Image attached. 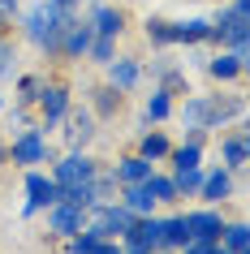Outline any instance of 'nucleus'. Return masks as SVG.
I'll list each match as a JSON object with an SVG mask.
<instances>
[{
  "mask_svg": "<svg viewBox=\"0 0 250 254\" xmlns=\"http://www.w3.org/2000/svg\"><path fill=\"white\" fill-rule=\"evenodd\" d=\"M65 17L52 0H30V4H22V17H17V43H30L35 52L43 56V61H52V65H61V26H65Z\"/></svg>",
  "mask_w": 250,
  "mask_h": 254,
  "instance_id": "f257e3e1",
  "label": "nucleus"
},
{
  "mask_svg": "<svg viewBox=\"0 0 250 254\" xmlns=\"http://www.w3.org/2000/svg\"><path fill=\"white\" fill-rule=\"evenodd\" d=\"M246 9H250V0H220V9L211 13L207 48H224V52H242V56H250Z\"/></svg>",
  "mask_w": 250,
  "mask_h": 254,
  "instance_id": "f03ea898",
  "label": "nucleus"
},
{
  "mask_svg": "<svg viewBox=\"0 0 250 254\" xmlns=\"http://www.w3.org/2000/svg\"><path fill=\"white\" fill-rule=\"evenodd\" d=\"M56 155H61V147L52 142V134H43L39 125H26L22 134L4 138V164H13L17 173L22 168H48Z\"/></svg>",
  "mask_w": 250,
  "mask_h": 254,
  "instance_id": "7ed1b4c3",
  "label": "nucleus"
},
{
  "mask_svg": "<svg viewBox=\"0 0 250 254\" xmlns=\"http://www.w3.org/2000/svg\"><path fill=\"white\" fill-rule=\"evenodd\" d=\"M74 108V86H69V78H61V73H48V82H43L39 99H35V125H39L43 134H56L61 129V121H65V112Z\"/></svg>",
  "mask_w": 250,
  "mask_h": 254,
  "instance_id": "20e7f679",
  "label": "nucleus"
},
{
  "mask_svg": "<svg viewBox=\"0 0 250 254\" xmlns=\"http://www.w3.org/2000/svg\"><path fill=\"white\" fill-rule=\"evenodd\" d=\"M56 198H61V186L52 181L48 168H22V207H17L22 220H35V215H39L43 207H52Z\"/></svg>",
  "mask_w": 250,
  "mask_h": 254,
  "instance_id": "39448f33",
  "label": "nucleus"
},
{
  "mask_svg": "<svg viewBox=\"0 0 250 254\" xmlns=\"http://www.w3.org/2000/svg\"><path fill=\"white\" fill-rule=\"evenodd\" d=\"M56 138H61V151H91L95 138H99V121L91 117V108H86V104L74 99V108L65 112L61 129H56Z\"/></svg>",
  "mask_w": 250,
  "mask_h": 254,
  "instance_id": "423d86ee",
  "label": "nucleus"
},
{
  "mask_svg": "<svg viewBox=\"0 0 250 254\" xmlns=\"http://www.w3.org/2000/svg\"><path fill=\"white\" fill-rule=\"evenodd\" d=\"M242 198V173H229L224 164H203V186H198L194 202H211V207H229Z\"/></svg>",
  "mask_w": 250,
  "mask_h": 254,
  "instance_id": "0eeeda50",
  "label": "nucleus"
},
{
  "mask_svg": "<svg viewBox=\"0 0 250 254\" xmlns=\"http://www.w3.org/2000/svg\"><path fill=\"white\" fill-rule=\"evenodd\" d=\"M82 13H86L91 30L104 35V39H125L130 35V9L117 4V0H91V4H82Z\"/></svg>",
  "mask_w": 250,
  "mask_h": 254,
  "instance_id": "6e6552de",
  "label": "nucleus"
},
{
  "mask_svg": "<svg viewBox=\"0 0 250 254\" xmlns=\"http://www.w3.org/2000/svg\"><path fill=\"white\" fill-rule=\"evenodd\" d=\"M143 78H151V86H164L168 95L181 99L185 91H194L190 86V69L181 61H168V52H151V61H143Z\"/></svg>",
  "mask_w": 250,
  "mask_h": 254,
  "instance_id": "1a4fd4ad",
  "label": "nucleus"
},
{
  "mask_svg": "<svg viewBox=\"0 0 250 254\" xmlns=\"http://www.w3.org/2000/svg\"><path fill=\"white\" fill-rule=\"evenodd\" d=\"M246 121V95L242 91H207V129L220 134L229 125H242Z\"/></svg>",
  "mask_w": 250,
  "mask_h": 254,
  "instance_id": "9d476101",
  "label": "nucleus"
},
{
  "mask_svg": "<svg viewBox=\"0 0 250 254\" xmlns=\"http://www.w3.org/2000/svg\"><path fill=\"white\" fill-rule=\"evenodd\" d=\"M95 168H99V160H95L91 151H61L52 164H48V173H52V181L61 190L65 186H82V181H91Z\"/></svg>",
  "mask_w": 250,
  "mask_h": 254,
  "instance_id": "9b49d317",
  "label": "nucleus"
},
{
  "mask_svg": "<svg viewBox=\"0 0 250 254\" xmlns=\"http://www.w3.org/2000/svg\"><path fill=\"white\" fill-rule=\"evenodd\" d=\"M216 138V155H220V164L229 168V173H246L250 164V138H246V121L242 125H229V129H220Z\"/></svg>",
  "mask_w": 250,
  "mask_h": 254,
  "instance_id": "f8f14e48",
  "label": "nucleus"
},
{
  "mask_svg": "<svg viewBox=\"0 0 250 254\" xmlns=\"http://www.w3.org/2000/svg\"><path fill=\"white\" fill-rule=\"evenodd\" d=\"M91 39H95V30L86 22V13H69L65 26H61V65H82Z\"/></svg>",
  "mask_w": 250,
  "mask_h": 254,
  "instance_id": "ddd939ff",
  "label": "nucleus"
},
{
  "mask_svg": "<svg viewBox=\"0 0 250 254\" xmlns=\"http://www.w3.org/2000/svg\"><path fill=\"white\" fill-rule=\"evenodd\" d=\"M39 215H43V233H48V241H65V237H74V233L86 228V211L69 207L65 198H56L52 207H43Z\"/></svg>",
  "mask_w": 250,
  "mask_h": 254,
  "instance_id": "4468645a",
  "label": "nucleus"
},
{
  "mask_svg": "<svg viewBox=\"0 0 250 254\" xmlns=\"http://www.w3.org/2000/svg\"><path fill=\"white\" fill-rule=\"evenodd\" d=\"M130 224H134V215L125 211L117 198H112V202H99V207L86 211V228H91L95 237H117L121 241L125 233H130Z\"/></svg>",
  "mask_w": 250,
  "mask_h": 254,
  "instance_id": "2eb2a0df",
  "label": "nucleus"
},
{
  "mask_svg": "<svg viewBox=\"0 0 250 254\" xmlns=\"http://www.w3.org/2000/svg\"><path fill=\"white\" fill-rule=\"evenodd\" d=\"M181 211H185L190 241H216L220 228H224V220H229V211H224V207H211V202H190V207H181Z\"/></svg>",
  "mask_w": 250,
  "mask_h": 254,
  "instance_id": "dca6fc26",
  "label": "nucleus"
},
{
  "mask_svg": "<svg viewBox=\"0 0 250 254\" xmlns=\"http://www.w3.org/2000/svg\"><path fill=\"white\" fill-rule=\"evenodd\" d=\"M104 82L112 86V91H121V95H134V91L147 82V78H143V56L117 52V56L104 65Z\"/></svg>",
  "mask_w": 250,
  "mask_h": 254,
  "instance_id": "f3484780",
  "label": "nucleus"
},
{
  "mask_svg": "<svg viewBox=\"0 0 250 254\" xmlns=\"http://www.w3.org/2000/svg\"><path fill=\"white\" fill-rule=\"evenodd\" d=\"M246 65H250V56L242 52H224V48H216V52L203 61V73H207L216 86H237V82L246 78Z\"/></svg>",
  "mask_w": 250,
  "mask_h": 254,
  "instance_id": "a211bd4d",
  "label": "nucleus"
},
{
  "mask_svg": "<svg viewBox=\"0 0 250 254\" xmlns=\"http://www.w3.org/2000/svg\"><path fill=\"white\" fill-rule=\"evenodd\" d=\"M82 104L91 108V117L99 121V125H108V121H117L121 112H125V95H121V91H112V86H108V82L99 78L95 86H86V99H82Z\"/></svg>",
  "mask_w": 250,
  "mask_h": 254,
  "instance_id": "6ab92c4d",
  "label": "nucleus"
},
{
  "mask_svg": "<svg viewBox=\"0 0 250 254\" xmlns=\"http://www.w3.org/2000/svg\"><path fill=\"white\" fill-rule=\"evenodd\" d=\"M160 164H151V160H143V155H138V151H121L117 160L108 164V173H112V181H117V190L121 186H143L147 177L156 173Z\"/></svg>",
  "mask_w": 250,
  "mask_h": 254,
  "instance_id": "aec40b11",
  "label": "nucleus"
},
{
  "mask_svg": "<svg viewBox=\"0 0 250 254\" xmlns=\"http://www.w3.org/2000/svg\"><path fill=\"white\" fill-rule=\"evenodd\" d=\"M211 35V17L190 13V17H172V48H207Z\"/></svg>",
  "mask_w": 250,
  "mask_h": 254,
  "instance_id": "412c9836",
  "label": "nucleus"
},
{
  "mask_svg": "<svg viewBox=\"0 0 250 254\" xmlns=\"http://www.w3.org/2000/svg\"><path fill=\"white\" fill-rule=\"evenodd\" d=\"M134 151H138L143 160H151V164H164L168 151H172V134L164 129V125H143L138 138H134Z\"/></svg>",
  "mask_w": 250,
  "mask_h": 254,
  "instance_id": "4be33fe9",
  "label": "nucleus"
},
{
  "mask_svg": "<svg viewBox=\"0 0 250 254\" xmlns=\"http://www.w3.org/2000/svg\"><path fill=\"white\" fill-rule=\"evenodd\" d=\"M185 241H190L185 211H181V207H164V211H160V250H164V254H177Z\"/></svg>",
  "mask_w": 250,
  "mask_h": 254,
  "instance_id": "5701e85b",
  "label": "nucleus"
},
{
  "mask_svg": "<svg viewBox=\"0 0 250 254\" xmlns=\"http://www.w3.org/2000/svg\"><path fill=\"white\" fill-rule=\"evenodd\" d=\"M121 246H134V250L156 254L160 250V211L156 215H134V224H130V233L121 237Z\"/></svg>",
  "mask_w": 250,
  "mask_h": 254,
  "instance_id": "b1692460",
  "label": "nucleus"
},
{
  "mask_svg": "<svg viewBox=\"0 0 250 254\" xmlns=\"http://www.w3.org/2000/svg\"><path fill=\"white\" fill-rule=\"evenodd\" d=\"M172 108H177V95H168L164 86H151L143 95V125H168Z\"/></svg>",
  "mask_w": 250,
  "mask_h": 254,
  "instance_id": "393cba45",
  "label": "nucleus"
},
{
  "mask_svg": "<svg viewBox=\"0 0 250 254\" xmlns=\"http://www.w3.org/2000/svg\"><path fill=\"white\" fill-rule=\"evenodd\" d=\"M43 82H48V69H22L9 86H13V104H26V108H35V99H39V91H43Z\"/></svg>",
  "mask_w": 250,
  "mask_h": 254,
  "instance_id": "a878e982",
  "label": "nucleus"
},
{
  "mask_svg": "<svg viewBox=\"0 0 250 254\" xmlns=\"http://www.w3.org/2000/svg\"><path fill=\"white\" fill-rule=\"evenodd\" d=\"M117 202H121L130 215H156V211H160V202L151 198L147 181H143V186H121V190H117Z\"/></svg>",
  "mask_w": 250,
  "mask_h": 254,
  "instance_id": "bb28decb",
  "label": "nucleus"
},
{
  "mask_svg": "<svg viewBox=\"0 0 250 254\" xmlns=\"http://www.w3.org/2000/svg\"><path fill=\"white\" fill-rule=\"evenodd\" d=\"M229 254H250V224L242 220V215H229L220 228V237H216Z\"/></svg>",
  "mask_w": 250,
  "mask_h": 254,
  "instance_id": "cd10ccee",
  "label": "nucleus"
},
{
  "mask_svg": "<svg viewBox=\"0 0 250 254\" xmlns=\"http://www.w3.org/2000/svg\"><path fill=\"white\" fill-rule=\"evenodd\" d=\"M143 39H147L151 52H172V17L151 13V17L143 22Z\"/></svg>",
  "mask_w": 250,
  "mask_h": 254,
  "instance_id": "c85d7f7f",
  "label": "nucleus"
},
{
  "mask_svg": "<svg viewBox=\"0 0 250 254\" xmlns=\"http://www.w3.org/2000/svg\"><path fill=\"white\" fill-rule=\"evenodd\" d=\"M147 190H151V198L160 202V211H164V207H181V194H177V186H172L168 168H156V173L147 177Z\"/></svg>",
  "mask_w": 250,
  "mask_h": 254,
  "instance_id": "c756f323",
  "label": "nucleus"
},
{
  "mask_svg": "<svg viewBox=\"0 0 250 254\" xmlns=\"http://www.w3.org/2000/svg\"><path fill=\"white\" fill-rule=\"evenodd\" d=\"M17 73H22V43L17 35H4L0 39V86H9Z\"/></svg>",
  "mask_w": 250,
  "mask_h": 254,
  "instance_id": "7c9ffc66",
  "label": "nucleus"
},
{
  "mask_svg": "<svg viewBox=\"0 0 250 254\" xmlns=\"http://www.w3.org/2000/svg\"><path fill=\"white\" fill-rule=\"evenodd\" d=\"M207 160V147H198V142H185V138H172V151H168V168H194V164Z\"/></svg>",
  "mask_w": 250,
  "mask_h": 254,
  "instance_id": "2f4dec72",
  "label": "nucleus"
},
{
  "mask_svg": "<svg viewBox=\"0 0 250 254\" xmlns=\"http://www.w3.org/2000/svg\"><path fill=\"white\" fill-rule=\"evenodd\" d=\"M168 173H172V186H177L181 202H194L198 186H203V164H194V168H168Z\"/></svg>",
  "mask_w": 250,
  "mask_h": 254,
  "instance_id": "473e14b6",
  "label": "nucleus"
},
{
  "mask_svg": "<svg viewBox=\"0 0 250 254\" xmlns=\"http://www.w3.org/2000/svg\"><path fill=\"white\" fill-rule=\"evenodd\" d=\"M117 52H121V39H104V35H95V39H91V48H86V56H82V65L104 69Z\"/></svg>",
  "mask_w": 250,
  "mask_h": 254,
  "instance_id": "72a5a7b5",
  "label": "nucleus"
},
{
  "mask_svg": "<svg viewBox=\"0 0 250 254\" xmlns=\"http://www.w3.org/2000/svg\"><path fill=\"white\" fill-rule=\"evenodd\" d=\"M0 121H4V138H13V134H22L26 125H35V112H30L26 104H4Z\"/></svg>",
  "mask_w": 250,
  "mask_h": 254,
  "instance_id": "f704fd0d",
  "label": "nucleus"
},
{
  "mask_svg": "<svg viewBox=\"0 0 250 254\" xmlns=\"http://www.w3.org/2000/svg\"><path fill=\"white\" fill-rule=\"evenodd\" d=\"M104 237H95L91 228H82V233H74V237L61 241V254H95V246H99Z\"/></svg>",
  "mask_w": 250,
  "mask_h": 254,
  "instance_id": "c9c22d12",
  "label": "nucleus"
},
{
  "mask_svg": "<svg viewBox=\"0 0 250 254\" xmlns=\"http://www.w3.org/2000/svg\"><path fill=\"white\" fill-rule=\"evenodd\" d=\"M61 198H65L69 207H78V211H91V207H99L86 181H82V186H65V190H61Z\"/></svg>",
  "mask_w": 250,
  "mask_h": 254,
  "instance_id": "e433bc0d",
  "label": "nucleus"
},
{
  "mask_svg": "<svg viewBox=\"0 0 250 254\" xmlns=\"http://www.w3.org/2000/svg\"><path fill=\"white\" fill-rule=\"evenodd\" d=\"M17 17H22V0H0V35H13Z\"/></svg>",
  "mask_w": 250,
  "mask_h": 254,
  "instance_id": "4c0bfd02",
  "label": "nucleus"
},
{
  "mask_svg": "<svg viewBox=\"0 0 250 254\" xmlns=\"http://www.w3.org/2000/svg\"><path fill=\"white\" fill-rule=\"evenodd\" d=\"M185 142H198V147H207L211 142V129H198V125H190V129H181Z\"/></svg>",
  "mask_w": 250,
  "mask_h": 254,
  "instance_id": "58836bf2",
  "label": "nucleus"
},
{
  "mask_svg": "<svg viewBox=\"0 0 250 254\" xmlns=\"http://www.w3.org/2000/svg\"><path fill=\"white\" fill-rule=\"evenodd\" d=\"M56 9H61V13H82V4H86V0H52Z\"/></svg>",
  "mask_w": 250,
  "mask_h": 254,
  "instance_id": "ea45409f",
  "label": "nucleus"
},
{
  "mask_svg": "<svg viewBox=\"0 0 250 254\" xmlns=\"http://www.w3.org/2000/svg\"><path fill=\"white\" fill-rule=\"evenodd\" d=\"M121 254H147V250H134V246H121Z\"/></svg>",
  "mask_w": 250,
  "mask_h": 254,
  "instance_id": "a19ab883",
  "label": "nucleus"
},
{
  "mask_svg": "<svg viewBox=\"0 0 250 254\" xmlns=\"http://www.w3.org/2000/svg\"><path fill=\"white\" fill-rule=\"evenodd\" d=\"M4 104H9V99H4V86H0V112H4Z\"/></svg>",
  "mask_w": 250,
  "mask_h": 254,
  "instance_id": "79ce46f5",
  "label": "nucleus"
},
{
  "mask_svg": "<svg viewBox=\"0 0 250 254\" xmlns=\"http://www.w3.org/2000/svg\"><path fill=\"white\" fill-rule=\"evenodd\" d=\"M0 164H4V134H0Z\"/></svg>",
  "mask_w": 250,
  "mask_h": 254,
  "instance_id": "37998d69",
  "label": "nucleus"
},
{
  "mask_svg": "<svg viewBox=\"0 0 250 254\" xmlns=\"http://www.w3.org/2000/svg\"><path fill=\"white\" fill-rule=\"evenodd\" d=\"M156 254H164V250H156Z\"/></svg>",
  "mask_w": 250,
  "mask_h": 254,
  "instance_id": "c03bdc74",
  "label": "nucleus"
},
{
  "mask_svg": "<svg viewBox=\"0 0 250 254\" xmlns=\"http://www.w3.org/2000/svg\"><path fill=\"white\" fill-rule=\"evenodd\" d=\"M0 39H4V35H0Z\"/></svg>",
  "mask_w": 250,
  "mask_h": 254,
  "instance_id": "a18cd8bd",
  "label": "nucleus"
}]
</instances>
